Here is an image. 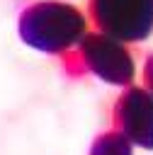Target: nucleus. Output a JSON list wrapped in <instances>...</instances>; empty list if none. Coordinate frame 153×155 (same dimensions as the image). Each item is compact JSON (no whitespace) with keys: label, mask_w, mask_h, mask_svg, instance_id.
<instances>
[{"label":"nucleus","mask_w":153,"mask_h":155,"mask_svg":"<svg viewBox=\"0 0 153 155\" xmlns=\"http://www.w3.org/2000/svg\"><path fill=\"white\" fill-rule=\"evenodd\" d=\"M114 119L131 143L153 150V97L146 90H126L117 102Z\"/></svg>","instance_id":"nucleus-4"},{"label":"nucleus","mask_w":153,"mask_h":155,"mask_svg":"<svg viewBox=\"0 0 153 155\" xmlns=\"http://www.w3.org/2000/svg\"><path fill=\"white\" fill-rule=\"evenodd\" d=\"M95 24L124 41H141L153 29V0H90Z\"/></svg>","instance_id":"nucleus-2"},{"label":"nucleus","mask_w":153,"mask_h":155,"mask_svg":"<svg viewBox=\"0 0 153 155\" xmlns=\"http://www.w3.org/2000/svg\"><path fill=\"white\" fill-rule=\"evenodd\" d=\"M90 155H131V140L121 131H109L102 133L95 143Z\"/></svg>","instance_id":"nucleus-5"},{"label":"nucleus","mask_w":153,"mask_h":155,"mask_svg":"<svg viewBox=\"0 0 153 155\" xmlns=\"http://www.w3.org/2000/svg\"><path fill=\"white\" fill-rule=\"evenodd\" d=\"M19 34L29 46L56 53L85 36V17L63 2H36L22 12Z\"/></svg>","instance_id":"nucleus-1"},{"label":"nucleus","mask_w":153,"mask_h":155,"mask_svg":"<svg viewBox=\"0 0 153 155\" xmlns=\"http://www.w3.org/2000/svg\"><path fill=\"white\" fill-rule=\"evenodd\" d=\"M83 58H85L87 68L107 82L126 85L134 78V61L129 58L126 48L119 41H114V36H109L104 31L85 36Z\"/></svg>","instance_id":"nucleus-3"}]
</instances>
